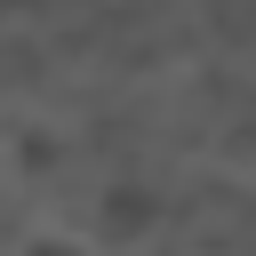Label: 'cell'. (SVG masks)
I'll use <instances>...</instances> for the list:
<instances>
[{"label": "cell", "instance_id": "cell-1", "mask_svg": "<svg viewBox=\"0 0 256 256\" xmlns=\"http://www.w3.org/2000/svg\"><path fill=\"white\" fill-rule=\"evenodd\" d=\"M24 256H88V240H32Z\"/></svg>", "mask_w": 256, "mask_h": 256}]
</instances>
